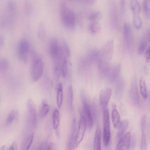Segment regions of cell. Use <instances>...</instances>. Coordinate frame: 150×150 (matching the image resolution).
<instances>
[{
	"instance_id": "49",
	"label": "cell",
	"mask_w": 150,
	"mask_h": 150,
	"mask_svg": "<svg viewBox=\"0 0 150 150\" xmlns=\"http://www.w3.org/2000/svg\"><path fill=\"white\" fill-rule=\"evenodd\" d=\"M144 70L145 74H148V69L147 67L146 66L144 67Z\"/></svg>"
},
{
	"instance_id": "12",
	"label": "cell",
	"mask_w": 150,
	"mask_h": 150,
	"mask_svg": "<svg viewBox=\"0 0 150 150\" xmlns=\"http://www.w3.org/2000/svg\"><path fill=\"white\" fill-rule=\"evenodd\" d=\"M130 140V133L128 132L124 134L119 140L116 150H129Z\"/></svg>"
},
{
	"instance_id": "5",
	"label": "cell",
	"mask_w": 150,
	"mask_h": 150,
	"mask_svg": "<svg viewBox=\"0 0 150 150\" xmlns=\"http://www.w3.org/2000/svg\"><path fill=\"white\" fill-rule=\"evenodd\" d=\"M48 50L50 55L53 61L63 58L61 51L60 44L56 38H52L50 40Z\"/></svg>"
},
{
	"instance_id": "3",
	"label": "cell",
	"mask_w": 150,
	"mask_h": 150,
	"mask_svg": "<svg viewBox=\"0 0 150 150\" xmlns=\"http://www.w3.org/2000/svg\"><path fill=\"white\" fill-rule=\"evenodd\" d=\"M43 68V62L40 57L35 56L32 65V78L34 81L38 80L42 75Z\"/></svg>"
},
{
	"instance_id": "39",
	"label": "cell",
	"mask_w": 150,
	"mask_h": 150,
	"mask_svg": "<svg viewBox=\"0 0 150 150\" xmlns=\"http://www.w3.org/2000/svg\"><path fill=\"white\" fill-rule=\"evenodd\" d=\"M44 27L42 24H41L39 25L38 30V35L41 39H42L45 37V35Z\"/></svg>"
},
{
	"instance_id": "47",
	"label": "cell",
	"mask_w": 150,
	"mask_h": 150,
	"mask_svg": "<svg viewBox=\"0 0 150 150\" xmlns=\"http://www.w3.org/2000/svg\"><path fill=\"white\" fill-rule=\"evenodd\" d=\"M4 43V38L1 35L0 36V47L1 48L3 46Z\"/></svg>"
},
{
	"instance_id": "30",
	"label": "cell",
	"mask_w": 150,
	"mask_h": 150,
	"mask_svg": "<svg viewBox=\"0 0 150 150\" xmlns=\"http://www.w3.org/2000/svg\"><path fill=\"white\" fill-rule=\"evenodd\" d=\"M131 10L134 15H138L140 11V7L139 3L137 0H132L130 1Z\"/></svg>"
},
{
	"instance_id": "50",
	"label": "cell",
	"mask_w": 150,
	"mask_h": 150,
	"mask_svg": "<svg viewBox=\"0 0 150 150\" xmlns=\"http://www.w3.org/2000/svg\"><path fill=\"white\" fill-rule=\"evenodd\" d=\"M4 146H3L1 147L0 148V150H4Z\"/></svg>"
},
{
	"instance_id": "46",
	"label": "cell",
	"mask_w": 150,
	"mask_h": 150,
	"mask_svg": "<svg viewBox=\"0 0 150 150\" xmlns=\"http://www.w3.org/2000/svg\"><path fill=\"white\" fill-rule=\"evenodd\" d=\"M25 5V10L27 13H29L30 12L29 11H30V9H31V6L30 5V4L29 3H27Z\"/></svg>"
},
{
	"instance_id": "44",
	"label": "cell",
	"mask_w": 150,
	"mask_h": 150,
	"mask_svg": "<svg viewBox=\"0 0 150 150\" xmlns=\"http://www.w3.org/2000/svg\"><path fill=\"white\" fill-rule=\"evenodd\" d=\"M46 150H56V147L54 144L52 142L50 143L47 146Z\"/></svg>"
},
{
	"instance_id": "23",
	"label": "cell",
	"mask_w": 150,
	"mask_h": 150,
	"mask_svg": "<svg viewBox=\"0 0 150 150\" xmlns=\"http://www.w3.org/2000/svg\"><path fill=\"white\" fill-rule=\"evenodd\" d=\"M60 48L63 56L67 59L70 56V52L69 45L66 41L63 40L60 43Z\"/></svg>"
},
{
	"instance_id": "6",
	"label": "cell",
	"mask_w": 150,
	"mask_h": 150,
	"mask_svg": "<svg viewBox=\"0 0 150 150\" xmlns=\"http://www.w3.org/2000/svg\"><path fill=\"white\" fill-rule=\"evenodd\" d=\"M103 140L105 146H108L110 141V131L109 116L108 110L106 108L103 110Z\"/></svg>"
},
{
	"instance_id": "17",
	"label": "cell",
	"mask_w": 150,
	"mask_h": 150,
	"mask_svg": "<svg viewBox=\"0 0 150 150\" xmlns=\"http://www.w3.org/2000/svg\"><path fill=\"white\" fill-rule=\"evenodd\" d=\"M93 150H101V133L98 126H97L95 133Z\"/></svg>"
},
{
	"instance_id": "42",
	"label": "cell",
	"mask_w": 150,
	"mask_h": 150,
	"mask_svg": "<svg viewBox=\"0 0 150 150\" xmlns=\"http://www.w3.org/2000/svg\"><path fill=\"white\" fill-rule=\"evenodd\" d=\"M144 56L147 62L150 60V46L146 51Z\"/></svg>"
},
{
	"instance_id": "15",
	"label": "cell",
	"mask_w": 150,
	"mask_h": 150,
	"mask_svg": "<svg viewBox=\"0 0 150 150\" xmlns=\"http://www.w3.org/2000/svg\"><path fill=\"white\" fill-rule=\"evenodd\" d=\"M112 118L114 127L118 128L120 123V116L117 110L116 105L113 103L112 105Z\"/></svg>"
},
{
	"instance_id": "24",
	"label": "cell",
	"mask_w": 150,
	"mask_h": 150,
	"mask_svg": "<svg viewBox=\"0 0 150 150\" xmlns=\"http://www.w3.org/2000/svg\"><path fill=\"white\" fill-rule=\"evenodd\" d=\"M60 119L59 112L57 109H56L53 112L52 117L53 127L55 130L58 128Z\"/></svg>"
},
{
	"instance_id": "36",
	"label": "cell",
	"mask_w": 150,
	"mask_h": 150,
	"mask_svg": "<svg viewBox=\"0 0 150 150\" xmlns=\"http://www.w3.org/2000/svg\"><path fill=\"white\" fill-rule=\"evenodd\" d=\"M101 17V13L99 11H96L91 13L89 16V19L94 22L99 20Z\"/></svg>"
},
{
	"instance_id": "22",
	"label": "cell",
	"mask_w": 150,
	"mask_h": 150,
	"mask_svg": "<svg viewBox=\"0 0 150 150\" xmlns=\"http://www.w3.org/2000/svg\"><path fill=\"white\" fill-rule=\"evenodd\" d=\"M121 70V65L118 64L114 65L110 74V79L112 82L116 81L118 78Z\"/></svg>"
},
{
	"instance_id": "41",
	"label": "cell",
	"mask_w": 150,
	"mask_h": 150,
	"mask_svg": "<svg viewBox=\"0 0 150 150\" xmlns=\"http://www.w3.org/2000/svg\"><path fill=\"white\" fill-rule=\"evenodd\" d=\"M46 144V140H42L39 144L37 150H46L47 147Z\"/></svg>"
},
{
	"instance_id": "9",
	"label": "cell",
	"mask_w": 150,
	"mask_h": 150,
	"mask_svg": "<svg viewBox=\"0 0 150 150\" xmlns=\"http://www.w3.org/2000/svg\"><path fill=\"white\" fill-rule=\"evenodd\" d=\"M113 49V41L110 40L104 45L98 52V57H101L100 59L106 61V59L110 58L112 57Z\"/></svg>"
},
{
	"instance_id": "29",
	"label": "cell",
	"mask_w": 150,
	"mask_h": 150,
	"mask_svg": "<svg viewBox=\"0 0 150 150\" xmlns=\"http://www.w3.org/2000/svg\"><path fill=\"white\" fill-rule=\"evenodd\" d=\"M143 5L145 18L148 20L150 18V0H144Z\"/></svg>"
},
{
	"instance_id": "19",
	"label": "cell",
	"mask_w": 150,
	"mask_h": 150,
	"mask_svg": "<svg viewBox=\"0 0 150 150\" xmlns=\"http://www.w3.org/2000/svg\"><path fill=\"white\" fill-rule=\"evenodd\" d=\"M34 137L33 134L26 136L23 139L21 146V150H28L31 146Z\"/></svg>"
},
{
	"instance_id": "31",
	"label": "cell",
	"mask_w": 150,
	"mask_h": 150,
	"mask_svg": "<svg viewBox=\"0 0 150 150\" xmlns=\"http://www.w3.org/2000/svg\"><path fill=\"white\" fill-rule=\"evenodd\" d=\"M89 28L90 32L93 34L99 32L101 29L100 24L96 22H93L90 24Z\"/></svg>"
},
{
	"instance_id": "38",
	"label": "cell",
	"mask_w": 150,
	"mask_h": 150,
	"mask_svg": "<svg viewBox=\"0 0 150 150\" xmlns=\"http://www.w3.org/2000/svg\"><path fill=\"white\" fill-rule=\"evenodd\" d=\"M67 59L64 60L63 62L61 67V72L62 77L65 78L67 75Z\"/></svg>"
},
{
	"instance_id": "18",
	"label": "cell",
	"mask_w": 150,
	"mask_h": 150,
	"mask_svg": "<svg viewBox=\"0 0 150 150\" xmlns=\"http://www.w3.org/2000/svg\"><path fill=\"white\" fill-rule=\"evenodd\" d=\"M128 126V122L127 120H124L120 121L119 125L118 127V130L117 133V137L119 140L124 135Z\"/></svg>"
},
{
	"instance_id": "1",
	"label": "cell",
	"mask_w": 150,
	"mask_h": 150,
	"mask_svg": "<svg viewBox=\"0 0 150 150\" xmlns=\"http://www.w3.org/2000/svg\"><path fill=\"white\" fill-rule=\"evenodd\" d=\"M59 13L61 20L64 25L69 28H74L76 23L75 14L64 2H62L60 4Z\"/></svg>"
},
{
	"instance_id": "7",
	"label": "cell",
	"mask_w": 150,
	"mask_h": 150,
	"mask_svg": "<svg viewBox=\"0 0 150 150\" xmlns=\"http://www.w3.org/2000/svg\"><path fill=\"white\" fill-rule=\"evenodd\" d=\"M30 46L28 40L26 39H21L18 45L17 52L18 56L21 60L26 62L30 52Z\"/></svg>"
},
{
	"instance_id": "34",
	"label": "cell",
	"mask_w": 150,
	"mask_h": 150,
	"mask_svg": "<svg viewBox=\"0 0 150 150\" xmlns=\"http://www.w3.org/2000/svg\"><path fill=\"white\" fill-rule=\"evenodd\" d=\"M15 110H11L9 113L6 120L5 124L6 125L9 126L12 123L15 118Z\"/></svg>"
},
{
	"instance_id": "25",
	"label": "cell",
	"mask_w": 150,
	"mask_h": 150,
	"mask_svg": "<svg viewBox=\"0 0 150 150\" xmlns=\"http://www.w3.org/2000/svg\"><path fill=\"white\" fill-rule=\"evenodd\" d=\"M123 35L124 38L127 42L129 43L131 38V31L130 25L127 23H125L124 25Z\"/></svg>"
},
{
	"instance_id": "11",
	"label": "cell",
	"mask_w": 150,
	"mask_h": 150,
	"mask_svg": "<svg viewBox=\"0 0 150 150\" xmlns=\"http://www.w3.org/2000/svg\"><path fill=\"white\" fill-rule=\"evenodd\" d=\"M79 123L78 128L76 135L75 147L77 148L82 141L85 132L86 124L84 118L81 115Z\"/></svg>"
},
{
	"instance_id": "37",
	"label": "cell",
	"mask_w": 150,
	"mask_h": 150,
	"mask_svg": "<svg viewBox=\"0 0 150 150\" xmlns=\"http://www.w3.org/2000/svg\"><path fill=\"white\" fill-rule=\"evenodd\" d=\"M133 23L134 27L137 29L139 28L142 24V20L138 15H134Z\"/></svg>"
},
{
	"instance_id": "13",
	"label": "cell",
	"mask_w": 150,
	"mask_h": 150,
	"mask_svg": "<svg viewBox=\"0 0 150 150\" xmlns=\"http://www.w3.org/2000/svg\"><path fill=\"white\" fill-rule=\"evenodd\" d=\"M111 94L112 90L110 88H105L101 91L99 94V100L101 105L105 106L108 104Z\"/></svg>"
},
{
	"instance_id": "48",
	"label": "cell",
	"mask_w": 150,
	"mask_h": 150,
	"mask_svg": "<svg viewBox=\"0 0 150 150\" xmlns=\"http://www.w3.org/2000/svg\"><path fill=\"white\" fill-rule=\"evenodd\" d=\"M135 139L133 137L132 139V142L131 143V147H132L133 148L134 147L135 144Z\"/></svg>"
},
{
	"instance_id": "20",
	"label": "cell",
	"mask_w": 150,
	"mask_h": 150,
	"mask_svg": "<svg viewBox=\"0 0 150 150\" xmlns=\"http://www.w3.org/2000/svg\"><path fill=\"white\" fill-rule=\"evenodd\" d=\"M64 60H59L53 62V74L54 78L56 80H58L59 78L61 72L62 64Z\"/></svg>"
},
{
	"instance_id": "4",
	"label": "cell",
	"mask_w": 150,
	"mask_h": 150,
	"mask_svg": "<svg viewBox=\"0 0 150 150\" xmlns=\"http://www.w3.org/2000/svg\"><path fill=\"white\" fill-rule=\"evenodd\" d=\"M81 99L83 108L82 112H81L80 114L83 116L85 120L86 127L89 129H91L93 126V118L90 106L88 104L83 94L82 95Z\"/></svg>"
},
{
	"instance_id": "26",
	"label": "cell",
	"mask_w": 150,
	"mask_h": 150,
	"mask_svg": "<svg viewBox=\"0 0 150 150\" xmlns=\"http://www.w3.org/2000/svg\"><path fill=\"white\" fill-rule=\"evenodd\" d=\"M73 93L72 86H69L67 91V102L68 107L70 110L72 108Z\"/></svg>"
},
{
	"instance_id": "33",
	"label": "cell",
	"mask_w": 150,
	"mask_h": 150,
	"mask_svg": "<svg viewBox=\"0 0 150 150\" xmlns=\"http://www.w3.org/2000/svg\"><path fill=\"white\" fill-rule=\"evenodd\" d=\"M57 102L58 108H60L62 106L63 98L62 88L57 89Z\"/></svg>"
},
{
	"instance_id": "2",
	"label": "cell",
	"mask_w": 150,
	"mask_h": 150,
	"mask_svg": "<svg viewBox=\"0 0 150 150\" xmlns=\"http://www.w3.org/2000/svg\"><path fill=\"white\" fill-rule=\"evenodd\" d=\"M5 7L2 24L4 26H10L14 21L16 13V6L13 2L9 1Z\"/></svg>"
},
{
	"instance_id": "32",
	"label": "cell",
	"mask_w": 150,
	"mask_h": 150,
	"mask_svg": "<svg viewBox=\"0 0 150 150\" xmlns=\"http://www.w3.org/2000/svg\"><path fill=\"white\" fill-rule=\"evenodd\" d=\"M9 67V63L6 59L2 58L0 60V71L4 73L6 71Z\"/></svg>"
},
{
	"instance_id": "40",
	"label": "cell",
	"mask_w": 150,
	"mask_h": 150,
	"mask_svg": "<svg viewBox=\"0 0 150 150\" xmlns=\"http://www.w3.org/2000/svg\"><path fill=\"white\" fill-rule=\"evenodd\" d=\"M123 83L121 80H120L117 83L116 87L115 93L116 95H119L122 91L123 88Z\"/></svg>"
},
{
	"instance_id": "35",
	"label": "cell",
	"mask_w": 150,
	"mask_h": 150,
	"mask_svg": "<svg viewBox=\"0 0 150 150\" xmlns=\"http://www.w3.org/2000/svg\"><path fill=\"white\" fill-rule=\"evenodd\" d=\"M147 41L143 38L140 42L138 49V53L139 54H142L144 52L147 46Z\"/></svg>"
},
{
	"instance_id": "14",
	"label": "cell",
	"mask_w": 150,
	"mask_h": 150,
	"mask_svg": "<svg viewBox=\"0 0 150 150\" xmlns=\"http://www.w3.org/2000/svg\"><path fill=\"white\" fill-rule=\"evenodd\" d=\"M146 120V116L145 115L142 116L140 122L141 130V150H146L147 146L145 137V127Z\"/></svg>"
},
{
	"instance_id": "27",
	"label": "cell",
	"mask_w": 150,
	"mask_h": 150,
	"mask_svg": "<svg viewBox=\"0 0 150 150\" xmlns=\"http://www.w3.org/2000/svg\"><path fill=\"white\" fill-rule=\"evenodd\" d=\"M141 95L144 99L147 97V92L146 89L145 82L143 77L141 76L139 81Z\"/></svg>"
},
{
	"instance_id": "16",
	"label": "cell",
	"mask_w": 150,
	"mask_h": 150,
	"mask_svg": "<svg viewBox=\"0 0 150 150\" xmlns=\"http://www.w3.org/2000/svg\"><path fill=\"white\" fill-rule=\"evenodd\" d=\"M137 88L136 80L134 79L132 83L130 95L133 102L136 105H138L139 98Z\"/></svg>"
},
{
	"instance_id": "10",
	"label": "cell",
	"mask_w": 150,
	"mask_h": 150,
	"mask_svg": "<svg viewBox=\"0 0 150 150\" xmlns=\"http://www.w3.org/2000/svg\"><path fill=\"white\" fill-rule=\"evenodd\" d=\"M76 122L73 119L71 127L70 133L67 144V150H74L75 147L76 138Z\"/></svg>"
},
{
	"instance_id": "8",
	"label": "cell",
	"mask_w": 150,
	"mask_h": 150,
	"mask_svg": "<svg viewBox=\"0 0 150 150\" xmlns=\"http://www.w3.org/2000/svg\"><path fill=\"white\" fill-rule=\"evenodd\" d=\"M27 105L28 122L31 127H35L37 123L36 112L35 105L31 99H28Z\"/></svg>"
},
{
	"instance_id": "43",
	"label": "cell",
	"mask_w": 150,
	"mask_h": 150,
	"mask_svg": "<svg viewBox=\"0 0 150 150\" xmlns=\"http://www.w3.org/2000/svg\"><path fill=\"white\" fill-rule=\"evenodd\" d=\"M8 150H18L17 144L15 142H13L9 147Z\"/></svg>"
},
{
	"instance_id": "21",
	"label": "cell",
	"mask_w": 150,
	"mask_h": 150,
	"mask_svg": "<svg viewBox=\"0 0 150 150\" xmlns=\"http://www.w3.org/2000/svg\"><path fill=\"white\" fill-rule=\"evenodd\" d=\"M99 68L101 73L104 75L108 74L110 71L109 64L106 61L100 59Z\"/></svg>"
},
{
	"instance_id": "28",
	"label": "cell",
	"mask_w": 150,
	"mask_h": 150,
	"mask_svg": "<svg viewBox=\"0 0 150 150\" xmlns=\"http://www.w3.org/2000/svg\"><path fill=\"white\" fill-rule=\"evenodd\" d=\"M50 110L48 105L45 102L42 103L40 111V115L42 118H44Z\"/></svg>"
},
{
	"instance_id": "45",
	"label": "cell",
	"mask_w": 150,
	"mask_h": 150,
	"mask_svg": "<svg viewBox=\"0 0 150 150\" xmlns=\"http://www.w3.org/2000/svg\"><path fill=\"white\" fill-rule=\"evenodd\" d=\"M144 38L147 42H150V28L147 31Z\"/></svg>"
}]
</instances>
